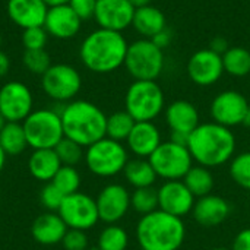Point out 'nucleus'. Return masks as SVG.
I'll return each mask as SVG.
<instances>
[{
  "instance_id": "f257e3e1",
  "label": "nucleus",
  "mask_w": 250,
  "mask_h": 250,
  "mask_svg": "<svg viewBox=\"0 0 250 250\" xmlns=\"http://www.w3.org/2000/svg\"><path fill=\"white\" fill-rule=\"evenodd\" d=\"M237 141L230 127L215 122L201 123L190 135L188 149L193 161L207 168L221 167L236 155Z\"/></svg>"
},
{
  "instance_id": "f03ea898",
  "label": "nucleus",
  "mask_w": 250,
  "mask_h": 250,
  "mask_svg": "<svg viewBox=\"0 0 250 250\" xmlns=\"http://www.w3.org/2000/svg\"><path fill=\"white\" fill-rule=\"evenodd\" d=\"M127 47L129 42L122 32L98 28L83 38L79 57L88 70L105 75L125 66Z\"/></svg>"
},
{
  "instance_id": "7ed1b4c3",
  "label": "nucleus",
  "mask_w": 250,
  "mask_h": 250,
  "mask_svg": "<svg viewBox=\"0 0 250 250\" xmlns=\"http://www.w3.org/2000/svg\"><path fill=\"white\" fill-rule=\"evenodd\" d=\"M59 111L64 138L75 141L83 148L105 138L107 116L97 104L86 100H73L62 104Z\"/></svg>"
},
{
  "instance_id": "20e7f679",
  "label": "nucleus",
  "mask_w": 250,
  "mask_h": 250,
  "mask_svg": "<svg viewBox=\"0 0 250 250\" xmlns=\"http://www.w3.org/2000/svg\"><path fill=\"white\" fill-rule=\"evenodd\" d=\"M135 234L141 250H180L186 240V226L183 218L157 209L139 218Z\"/></svg>"
},
{
  "instance_id": "39448f33",
  "label": "nucleus",
  "mask_w": 250,
  "mask_h": 250,
  "mask_svg": "<svg viewBox=\"0 0 250 250\" xmlns=\"http://www.w3.org/2000/svg\"><path fill=\"white\" fill-rule=\"evenodd\" d=\"M129 161V151L123 142L103 138L85 148L83 163L97 177L110 179L123 173Z\"/></svg>"
},
{
  "instance_id": "423d86ee",
  "label": "nucleus",
  "mask_w": 250,
  "mask_h": 250,
  "mask_svg": "<svg viewBox=\"0 0 250 250\" xmlns=\"http://www.w3.org/2000/svg\"><path fill=\"white\" fill-rule=\"evenodd\" d=\"M125 110L135 122H154L166 110V97L157 81H133L125 95Z\"/></svg>"
},
{
  "instance_id": "0eeeda50",
  "label": "nucleus",
  "mask_w": 250,
  "mask_h": 250,
  "mask_svg": "<svg viewBox=\"0 0 250 250\" xmlns=\"http://www.w3.org/2000/svg\"><path fill=\"white\" fill-rule=\"evenodd\" d=\"M28 146L32 149H54L64 138L60 111L54 108L34 110L22 122Z\"/></svg>"
},
{
  "instance_id": "6e6552de",
  "label": "nucleus",
  "mask_w": 250,
  "mask_h": 250,
  "mask_svg": "<svg viewBox=\"0 0 250 250\" xmlns=\"http://www.w3.org/2000/svg\"><path fill=\"white\" fill-rule=\"evenodd\" d=\"M125 67L135 81H157L164 70V50L148 38L136 40L127 47Z\"/></svg>"
},
{
  "instance_id": "1a4fd4ad",
  "label": "nucleus",
  "mask_w": 250,
  "mask_h": 250,
  "mask_svg": "<svg viewBox=\"0 0 250 250\" xmlns=\"http://www.w3.org/2000/svg\"><path fill=\"white\" fill-rule=\"evenodd\" d=\"M158 179L183 180L188 171L193 167V158L186 145H179L173 141H163V144L148 158Z\"/></svg>"
},
{
  "instance_id": "9d476101",
  "label": "nucleus",
  "mask_w": 250,
  "mask_h": 250,
  "mask_svg": "<svg viewBox=\"0 0 250 250\" xmlns=\"http://www.w3.org/2000/svg\"><path fill=\"white\" fill-rule=\"evenodd\" d=\"M41 88L48 98L59 104L75 100L82 88V76L76 67L67 63L51 64L41 76Z\"/></svg>"
},
{
  "instance_id": "9b49d317",
  "label": "nucleus",
  "mask_w": 250,
  "mask_h": 250,
  "mask_svg": "<svg viewBox=\"0 0 250 250\" xmlns=\"http://www.w3.org/2000/svg\"><path fill=\"white\" fill-rule=\"evenodd\" d=\"M57 214L64 221L67 229L73 230L88 231L100 221L95 199L83 192H75L64 196Z\"/></svg>"
},
{
  "instance_id": "f8f14e48",
  "label": "nucleus",
  "mask_w": 250,
  "mask_h": 250,
  "mask_svg": "<svg viewBox=\"0 0 250 250\" xmlns=\"http://www.w3.org/2000/svg\"><path fill=\"white\" fill-rule=\"evenodd\" d=\"M34 111V95L28 85L9 81L0 86V113L6 122L22 123Z\"/></svg>"
},
{
  "instance_id": "ddd939ff",
  "label": "nucleus",
  "mask_w": 250,
  "mask_h": 250,
  "mask_svg": "<svg viewBox=\"0 0 250 250\" xmlns=\"http://www.w3.org/2000/svg\"><path fill=\"white\" fill-rule=\"evenodd\" d=\"M249 107V101L242 92L229 89L220 92L212 100L209 114L212 117V122L231 129L243 123Z\"/></svg>"
},
{
  "instance_id": "4468645a",
  "label": "nucleus",
  "mask_w": 250,
  "mask_h": 250,
  "mask_svg": "<svg viewBox=\"0 0 250 250\" xmlns=\"http://www.w3.org/2000/svg\"><path fill=\"white\" fill-rule=\"evenodd\" d=\"M95 202L100 221L117 224L130 209V192L122 183H108L98 192Z\"/></svg>"
},
{
  "instance_id": "2eb2a0df",
  "label": "nucleus",
  "mask_w": 250,
  "mask_h": 250,
  "mask_svg": "<svg viewBox=\"0 0 250 250\" xmlns=\"http://www.w3.org/2000/svg\"><path fill=\"white\" fill-rule=\"evenodd\" d=\"M189 79L199 86H211L220 81L224 73L223 56L211 48H202L193 53L186 66Z\"/></svg>"
},
{
  "instance_id": "dca6fc26",
  "label": "nucleus",
  "mask_w": 250,
  "mask_h": 250,
  "mask_svg": "<svg viewBox=\"0 0 250 250\" xmlns=\"http://www.w3.org/2000/svg\"><path fill=\"white\" fill-rule=\"evenodd\" d=\"M196 198L183 180H168L158 188V209L179 218L192 214Z\"/></svg>"
},
{
  "instance_id": "f3484780",
  "label": "nucleus",
  "mask_w": 250,
  "mask_h": 250,
  "mask_svg": "<svg viewBox=\"0 0 250 250\" xmlns=\"http://www.w3.org/2000/svg\"><path fill=\"white\" fill-rule=\"evenodd\" d=\"M135 10L129 0H97L94 19L100 28L123 32L132 26Z\"/></svg>"
},
{
  "instance_id": "a211bd4d",
  "label": "nucleus",
  "mask_w": 250,
  "mask_h": 250,
  "mask_svg": "<svg viewBox=\"0 0 250 250\" xmlns=\"http://www.w3.org/2000/svg\"><path fill=\"white\" fill-rule=\"evenodd\" d=\"M82 22L83 21L73 12V9L67 3H64L48 7L42 26L53 38L70 40L81 32Z\"/></svg>"
},
{
  "instance_id": "6ab92c4d",
  "label": "nucleus",
  "mask_w": 250,
  "mask_h": 250,
  "mask_svg": "<svg viewBox=\"0 0 250 250\" xmlns=\"http://www.w3.org/2000/svg\"><path fill=\"white\" fill-rule=\"evenodd\" d=\"M231 214V205L227 199L218 195H207L198 198L192 209L195 223L204 229H214L221 226Z\"/></svg>"
},
{
  "instance_id": "aec40b11",
  "label": "nucleus",
  "mask_w": 250,
  "mask_h": 250,
  "mask_svg": "<svg viewBox=\"0 0 250 250\" xmlns=\"http://www.w3.org/2000/svg\"><path fill=\"white\" fill-rule=\"evenodd\" d=\"M161 144V130L154 122H136L126 139L127 151L136 158H149Z\"/></svg>"
},
{
  "instance_id": "412c9836",
  "label": "nucleus",
  "mask_w": 250,
  "mask_h": 250,
  "mask_svg": "<svg viewBox=\"0 0 250 250\" xmlns=\"http://www.w3.org/2000/svg\"><path fill=\"white\" fill-rule=\"evenodd\" d=\"M48 6L42 0H7L6 12L9 19L19 28L42 26Z\"/></svg>"
},
{
  "instance_id": "4be33fe9",
  "label": "nucleus",
  "mask_w": 250,
  "mask_h": 250,
  "mask_svg": "<svg viewBox=\"0 0 250 250\" xmlns=\"http://www.w3.org/2000/svg\"><path fill=\"white\" fill-rule=\"evenodd\" d=\"M164 116L166 123L173 133L190 135L201 125L198 108L188 100H176L170 103L164 110Z\"/></svg>"
},
{
  "instance_id": "5701e85b",
  "label": "nucleus",
  "mask_w": 250,
  "mask_h": 250,
  "mask_svg": "<svg viewBox=\"0 0 250 250\" xmlns=\"http://www.w3.org/2000/svg\"><path fill=\"white\" fill-rule=\"evenodd\" d=\"M67 230L69 229L60 215L50 211L38 215L31 226V234L34 240L44 246H54L62 243Z\"/></svg>"
},
{
  "instance_id": "b1692460",
  "label": "nucleus",
  "mask_w": 250,
  "mask_h": 250,
  "mask_svg": "<svg viewBox=\"0 0 250 250\" xmlns=\"http://www.w3.org/2000/svg\"><path fill=\"white\" fill-rule=\"evenodd\" d=\"M62 166L54 149H32L28 158L29 174L41 183H50Z\"/></svg>"
},
{
  "instance_id": "393cba45",
  "label": "nucleus",
  "mask_w": 250,
  "mask_h": 250,
  "mask_svg": "<svg viewBox=\"0 0 250 250\" xmlns=\"http://www.w3.org/2000/svg\"><path fill=\"white\" fill-rule=\"evenodd\" d=\"M132 26L142 37L151 40L154 35L167 28L166 15L155 6H144L135 10Z\"/></svg>"
},
{
  "instance_id": "a878e982",
  "label": "nucleus",
  "mask_w": 250,
  "mask_h": 250,
  "mask_svg": "<svg viewBox=\"0 0 250 250\" xmlns=\"http://www.w3.org/2000/svg\"><path fill=\"white\" fill-rule=\"evenodd\" d=\"M123 176H125L126 182L133 189L154 186L158 179L149 160L148 158H136V157L133 160L127 161L126 167L123 170Z\"/></svg>"
},
{
  "instance_id": "bb28decb",
  "label": "nucleus",
  "mask_w": 250,
  "mask_h": 250,
  "mask_svg": "<svg viewBox=\"0 0 250 250\" xmlns=\"http://www.w3.org/2000/svg\"><path fill=\"white\" fill-rule=\"evenodd\" d=\"M0 146L7 157H18L29 148L22 123L7 122L4 125L0 132Z\"/></svg>"
},
{
  "instance_id": "cd10ccee",
  "label": "nucleus",
  "mask_w": 250,
  "mask_h": 250,
  "mask_svg": "<svg viewBox=\"0 0 250 250\" xmlns=\"http://www.w3.org/2000/svg\"><path fill=\"white\" fill-rule=\"evenodd\" d=\"M183 183L188 186V189L196 199L211 195L215 188V179L211 168H207L199 164L193 166L188 171V174L183 177Z\"/></svg>"
},
{
  "instance_id": "c85d7f7f",
  "label": "nucleus",
  "mask_w": 250,
  "mask_h": 250,
  "mask_svg": "<svg viewBox=\"0 0 250 250\" xmlns=\"http://www.w3.org/2000/svg\"><path fill=\"white\" fill-rule=\"evenodd\" d=\"M224 72L231 76L243 78L250 73V50L245 47H230L223 54Z\"/></svg>"
},
{
  "instance_id": "c756f323",
  "label": "nucleus",
  "mask_w": 250,
  "mask_h": 250,
  "mask_svg": "<svg viewBox=\"0 0 250 250\" xmlns=\"http://www.w3.org/2000/svg\"><path fill=\"white\" fill-rule=\"evenodd\" d=\"M135 123V119L126 110L114 111L113 114L107 116L105 136L117 142H126Z\"/></svg>"
},
{
  "instance_id": "7c9ffc66",
  "label": "nucleus",
  "mask_w": 250,
  "mask_h": 250,
  "mask_svg": "<svg viewBox=\"0 0 250 250\" xmlns=\"http://www.w3.org/2000/svg\"><path fill=\"white\" fill-rule=\"evenodd\" d=\"M129 234L119 224H107L98 234L97 248L100 250H126Z\"/></svg>"
},
{
  "instance_id": "2f4dec72",
  "label": "nucleus",
  "mask_w": 250,
  "mask_h": 250,
  "mask_svg": "<svg viewBox=\"0 0 250 250\" xmlns=\"http://www.w3.org/2000/svg\"><path fill=\"white\" fill-rule=\"evenodd\" d=\"M130 208L142 215L151 214L158 209V189L154 186L135 189L130 193Z\"/></svg>"
},
{
  "instance_id": "473e14b6",
  "label": "nucleus",
  "mask_w": 250,
  "mask_h": 250,
  "mask_svg": "<svg viewBox=\"0 0 250 250\" xmlns=\"http://www.w3.org/2000/svg\"><path fill=\"white\" fill-rule=\"evenodd\" d=\"M51 183L64 195H72L75 192H79L81 183H82V177L81 173L78 171L76 167L72 166H62L60 170L57 171V174L54 176V179L51 180Z\"/></svg>"
},
{
  "instance_id": "72a5a7b5",
  "label": "nucleus",
  "mask_w": 250,
  "mask_h": 250,
  "mask_svg": "<svg viewBox=\"0 0 250 250\" xmlns=\"http://www.w3.org/2000/svg\"><path fill=\"white\" fill-rule=\"evenodd\" d=\"M230 177L242 189L250 192V151L240 152L230 161Z\"/></svg>"
},
{
  "instance_id": "f704fd0d",
  "label": "nucleus",
  "mask_w": 250,
  "mask_h": 250,
  "mask_svg": "<svg viewBox=\"0 0 250 250\" xmlns=\"http://www.w3.org/2000/svg\"><path fill=\"white\" fill-rule=\"evenodd\" d=\"M54 151H56V154H57V157L63 166L76 167L79 163L83 161V157H85V148L81 146L79 144H76L75 141L67 139V138H63L57 144Z\"/></svg>"
},
{
  "instance_id": "c9c22d12",
  "label": "nucleus",
  "mask_w": 250,
  "mask_h": 250,
  "mask_svg": "<svg viewBox=\"0 0 250 250\" xmlns=\"http://www.w3.org/2000/svg\"><path fill=\"white\" fill-rule=\"evenodd\" d=\"M22 60H23V66L26 67L28 72H31L34 75H40V76H42L51 66V57L45 51V48L25 50Z\"/></svg>"
},
{
  "instance_id": "e433bc0d",
  "label": "nucleus",
  "mask_w": 250,
  "mask_h": 250,
  "mask_svg": "<svg viewBox=\"0 0 250 250\" xmlns=\"http://www.w3.org/2000/svg\"><path fill=\"white\" fill-rule=\"evenodd\" d=\"M22 45L25 50H42L45 48L48 34L44 29V26H34V28H26L22 32Z\"/></svg>"
},
{
  "instance_id": "4c0bfd02",
  "label": "nucleus",
  "mask_w": 250,
  "mask_h": 250,
  "mask_svg": "<svg viewBox=\"0 0 250 250\" xmlns=\"http://www.w3.org/2000/svg\"><path fill=\"white\" fill-rule=\"evenodd\" d=\"M64 199V195L50 182V183H44L41 192H40V202L41 205L50 211V212H57L62 202Z\"/></svg>"
},
{
  "instance_id": "58836bf2",
  "label": "nucleus",
  "mask_w": 250,
  "mask_h": 250,
  "mask_svg": "<svg viewBox=\"0 0 250 250\" xmlns=\"http://www.w3.org/2000/svg\"><path fill=\"white\" fill-rule=\"evenodd\" d=\"M62 246L64 250H88L89 240L86 231L69 229L62 240Z\"/></svg>"
},
{
  "instance_id": "ea45409f",
  "label": "nucleus",
  "mask_w": 250,
  "mask_h": 250,
  "mask_svg": "<svg viewBox=\"0 0 250 250\" xmlns=\"http://www.w3.org/2000/svg\"><path fill=\"white\" fill-rule=\"evenodd\" d=\"M67 4L82 21H88L94 18L97 0H69Z\"/></svg>"
},
{
  "instance_id": "a19ab883",
  "label": "nucleus",
  "mask_w": 250,
  "mask_h": 250,
  "mask_svg": "<svg viewBox=\"0 0 250 250\" xmlns=\"http://www.w3.org/2000/svg\"><path fill=\"white\" fill-rule=\"evenodd\" d=\"M231 250H250V227L240 230L234 236Z\"/></svg>"
},
{
  "instance_id": "79ce46f5",
  "label": "nucleus",
  "mask_w": 250,
  "mask_h": 250,
  "mask_svg": "<svg viewBox=\"0 0 250 250\" xmlns=\"http://www.w3.org/2000/svg\"><path fill=\"white\" fill-rule=\"evenodd\" d=\"M171 40H173V34H171V31H170L168 28L163 29L161 32H158L157 35H154V37L151 38V41H152L157 47H160L161 50L167 48V47L170 45Z\"/></svg>"
},
{
  "instance_id": "37998d69",
  "label": "nucleus",
  "mask_w": 250,
  "mask_h": 250,
  "mask_svg": "<svg viewBox=\"0 0 250 250\" xmlns=\"http://www.w3.org/2000/svg\"><path fill=\"white\" fill-rule=\"evenodd\" d=\"M209 48L212 50V51H215V53H218V54H224L230 47H229V42H227V40L226 38H223V37H215V38H212L211 40V42H209Z\"/></svg>"
},
{
  "instance_id": "c03bdc74",
  "label": "nucleus",
  "mask_w": 250,
  "mask_h": 250,
  "mask_svg": "<svg viewBox=\"0 0 250 250\" xmlns=\"http://www.w3.org/2000/svg\"><path fill=\"white\" fill-rule=\"evenodd\" d=\"M10 70V59L9 56L0 48V78L6 76Z\"/></svg>"
},
{
  "instance_id": "a18cd8bd",
  "label": "nucleus",
  "mask_w": 250,
  "mask_h": 250,
  "mask_svg": "<svg viewBox=\"0 0 250 250\" xmlns=\"http://www.w3.org/2000/svg\"><path fill=\"white\" fill-rule=\"evenodd\" d=\"M132 3V6L135 9H139V7H144V6H149L152 3V0H129Z\"/></svg>"
},
{
  "instance_id": "49530a36",
  "label": "nucleus",
  "mask_w": 250,
  "mask_h": 250,
  "mask_svg": "<svg viewBox=\"0 0 250 250\" xmlns=\"http://www.w3.org/2000/svg\"><path fill=\"white\" fill-rule=\"evenodd\" d=\"M6 158H7V155L4 154L3 148L0 146V173L3 171V168H4V166H6Z\"/></svg>"
},
{
  "instance_id": "de8ad7c7",
  "label": "nucleus",
  "mask_w": 250,
  "mask_h": 250,
  "mask_svg": "<svg viewBox=\"0 0 250 250\" xmlns=\"http://www.w3.org/2000/svg\"><path fill=\"white\" fill-rule=\"evenodd\" d=\"M48 7L50 6H57V4H64V3H69V0H42Z\"/></svg>"
},
{
  "instance_id": "09e8293b",
  "label": "nucleus",
  "mask_w": 250,
  "mask_h": 250,
  "mask_svg": "<svg viewBox=\"0 0 250 250\" xmlns=\"http://www.w3.org/2000/svg\"><path fill=\"white\" fill-rule=\"evenodd\" d=\"M242 126H245V127H250V107H249V110H248V113H246V116H245V119H243Z\"/></svg>"
},
{
  "instance_id": "8fccbe9b",
  "label": "nucleus",
  "mask_w": 250,
  "mask_h": 250,
  "mask_svg": "<svg viewBox=\"0 0 250 250\" xmlns=\"http://www.w3.org/2000/svg\"><path fill=\"white\" fill-rule=\"evenodd\" d=\"M6 123H7V122H6V119H4V117L1 116V113H0V132H1V129L4 127V125H6Z\"/></svg>"
},
{
  "instance_id": "3c124183",
  "label": "nucleus",
  "mask_w": 250,
  "mask_h": 250,
  "mask_svg": "<svg viewBox=\"0 0 250 250\" xmlns=\"http://www.w3.org/2000/svg\"><path fill=\"white\" fill-rule=\"evenodd\" d=\"M209 250H231V249H227V248H212V249Z\"/></svg>"
},
{
  "instance_id": "603ef678",
  "label": "nucleus",
  "mask_w": 250,
  "mask_h": 250,
  "mask_svg": "<svg viewBox=\"0 0 250 250\" xmlns=\"http://www.w3.org/2000/svg\"><path fill=\"white\" fill-rule=\"evenodd\" d=\"M88 250H100L97 246H94V248H88Z\"/></svg>"
},
{
  "instance_id": "864d4df0",
  "label": "nucleus",
  "mask_w": 250,
  "mask_h": 250,
  "mask_svg": "<svg viewBox=\"0 0 250 250\" xmlns=\"http://www.w3.org/2000/svg\"><path fill=\"white\" fill-rule=\"evenodd\" d=\"M0 45H1V35H0Z\"/></svg>"
}]
</instances>
